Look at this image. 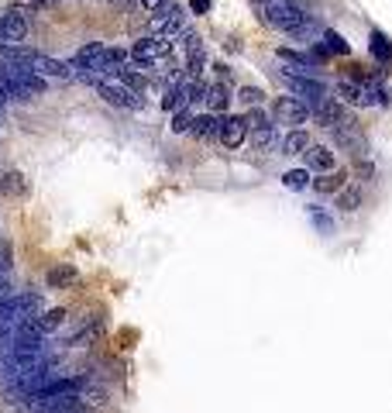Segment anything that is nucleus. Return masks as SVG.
Wrapping results in <instances>:
<instances>
[{
    "label": "nucleus",
    "mask_w": 392,
    "mask_h": 413,
    "mask_svg": "<svg viewBox=\"0 0 392 413\" xmlns=\"http://www.w3.org/2000/svg\"><path fill=\"white\" fill-rule=\"evenodd\" d=\"M28 69L35 73V76H59V80H66V76H73V66L69 62H59V59H52V55H45V52H35L31 55V62H28Z\"/></svg>",
    "instance_id": "obj_9"
},
{
    "label": "nucleus",
    "mask_w": 392,
    "mask_h": 413,
    "mask_svg": "<svg viewBox=\"0 0 392 413\" xmlns=\"http://www.w3.org/2000/svg\"><path fill=\"white\" fill-rule=\"evenodd\" d=\"M24 38H28V18L18 10L0 14V48H18Z\"/></svg>",
    "instance_id": "obj_8"
},
{
    "label": "nucleus",
    "mask_w": 392,
    "mask_h": 413,
    "mask_svg": "<svg viewBox=\"0 0 392 413\" xmlns=\"http://www.w3.org/2000/svg\"><path fill=\"white\" fill-rule=\"evenodd\" d=\"M237 97H241V104H251V107H258V104L265 100V93H262L258 86H241V93H237Z\"/></svg>",
    "instance_id": "obj_28"
},
{
    "label": "nucleus",
    "mask_w": 392,
    "mask_h": 413,
    "mask_svg": "<svg viewBox=\"0 0 392 413\" xmlns=\"http://www.w3.org/2000/svg\"><path fill=\"white\" fill-rule=\"evenodd\" d=\"M265 4H269V0H265Z\"/></svg>",
    "instance_id": "obj_33"
},
{
    "label": "nucleus",
    "mask_w": 392,
    "mask_h": 413,
    "mask_svg": "<svg viewBox=\"0 0 392 413\" xmlns=\"http://www.w3.org/2000/svg\"><path fill=\"white\" fill-rule=\"evenodd\" d=\"M76 279H79V272L73 265H66V262H62V265H52V269L45 272V283L52 289H66V286H73Z\"/></svg>",
    "instance_id": "obj_13"
},
{
    "label": "nucleus",
    "mask_w": 392,
    "mask_h": 413,
    "mask_svg": "<svg viewBox=\"0 0 392 413\" xmlns=\"http://www.w3.org/2000/svg\"><path fill=\"white\" fill-rule=\"evenodd\" d=\"M227 104H231V93H227V86H224V83H206V107H210V114L224 111Z\"/></svg>",
    "instance_id": "obj_18"
},
{
    "label": "nucleus",
    "mask_w": 392,
    "mask_h": 413,
    "mask_svg": "<svg viewBox=\"0 0 392 413\" xmlns=\"http://www.w3.org/2000/svg\"><path fill=\"white\" fill-rule=\"evenodd\" d=\"M323 48H327V52H334V55H348V52H351V45L341 38L334 28H323Z\"/></svg>",
    "instance_id": "obj_22"
},
{
    "label": "nucleus",
    "mask_w": 392,
    "mask_h": 413,
    "mask_svg": "<svg viewBox=\"0 0 392 413\" xmlns=\"http://www.w3.org/2000/svg\"><path fill=\"white\" fill-rule=\"evenodd\" d=\"M190 10L193 14H206L210 10V0H190Z\"/></svg>",
    "instance_id": "obj_30"
},
{
    "label": "nucleus",
    "mask_w": 392,
    "mask_h": 413,
    "mask_svg": "<svg viewBox=\"0 0 392 413\" xmlns=\"http://www.w3.org/2000/svg\"><path fill=\"white\" fill-rule=\"evenodd\" d=\"M314 114L323 124H330V127H344V124H348V111H344L337 100H330V97H323L320 104H314Z\"/></svg>",
    "instance_id": "obj_12"
},
{
    "label": "nucleus",
    "mask_w": 392,
    "mask_h": 413,
    "mask_svg": "<svg viewBox=\"0 0 392 413\" xmlns=\"http://www.w3.org/2000/svg\"><path fill=\"white\" fill-rule=\"evenodd\" d=\"M316 35H320V24H316L310 14H307V18H303V21H300V24L289 31V38H296V41H314Z\"/></svg>",
    "instance_id": "obj_21"
},
{
    "label": "nucleus",
    "mask_w": 392,
    "mask_h": 413,
    "mask_svg": "<svg viewBox=\"0 0 392 413\" xmlns=\"http://www.w3.org/2000/svg\"><path fill=\"white\" fill-rule=\"evenodd\" d=\"M0 118H4V114H0Z\"/></svg>",
    "instance_id": "obj_34"
},
{
    "label": "nucleus",
    "mask_w": 392,
    "mask_h": 413,
    "mask_svg": "<svg viewBox=\"0 0 392 413\" xmlns=\"http://www.w3.org/2000/svg\"><path fill=\"white\" fill-rule=\"evenodd\" d=\"M262 18H265V24H272L279 31H293L307 14H303V7L300 4H293V0H269L265 7H262Z\"/></svg>",
    "instance_id": "obj_2"
},
{
    "label": "nucleus",
    "mask_w": 392,
    "mask_h": 413,
    "mask_svg": "<svg viewBox=\"0 0 392 413\" xmlns=\"http://www.w3.org/2000/svg\"><path fill=\"white\" fill-rule=\"evenodd\" d=\"M244 138H248V124H244V118H237V114L220 118V141H224L227 148H241Z\"/></svg>",
    "instance_id": "obj_11"
},
{
    "label": "nucleus",
    "mask_w": 392,
    "mask_h": 413,
    "mask_svg": "<svg viewBox=\"0 0 392 413\" xmlns=\"http://www.w3.org/2000/svg\"><path fill=\"white\" fill-rule=\"evenodd\" d=\"M244 124H248L251 131H258V127H269V118H265V111H262V107H251V111L244 114Z\"/></svg>",
    "instance_id": "obj_27"
},
{
    "label": "nucleus",
    "mask_w": 392,
    "mask_h": 413,
    "mask_svg": "<svg viewBox=\"0 0 392 413\" xmlns=\"http://www.w3.org/2000/svg\"><path fill=\"white\" fill-rule=\"evenodd\" d=\"M193 134L200 141H214V138H220V118L217 114H200L193 121Z\"/></svg>",
    "instance_id": "obj_14"
},
{
    "label": "nucleus",
    "mask_w": 392,
    "mask_h": 413,
    "mask_svg": "<svg viewBox=\"0 0 392 413\" xmlns=\"http://www.w3.org/2000/svg\"><path fill=\"white\" fill-rule=\"evenodd\" d=\"M179 31H183V7L172 4V0H165L155 14H152V35L172 38V35H179Z\"/></svg>",
    "instance_id": "obj_6"
},
{
    "label": "nucleus",
    "mask_w": 392,
    "mask_h": 413,
    "mask_svg": "<svg viewBox=\"0 0 392 413\" xmlns=\"http://www.w3.org/2000/svg\"><path fill=\"white\" fill-rule=\"evenodd\" d=\"M275 76L286 83V86L296 93V100H303V104H320V100L327 97V83L316 80V76H296L293 69H279Z\"/></svg>",
    "instance_id": "obj_3"
},
{
    "label": "nucleus",
    "mask_w": 392,
    "mask_h": 413,
    "mask_svg": "<svg viewBox=\"0 0 392 413\" xmlns=\"http://www.w3.org/2000/svg\"><path fill=\"white\" fill-rule=\"evenodd\" d=\"M66 317H69V314H66L62 307H55V310H41L38 317H35V324H38V330L48 337L55 328H62V324H66Z\"/></svg>",
    "instance_id": "obj_17"
},
{
    "label": "nucleus",
    "mask_w": 392,
    "mask_h": 413,
    "mask_svg": "<svg viewBox=\"0 0 392 413\" xmlns=\"http://www.w3.org/2000/svg\"><path fill=\"white\" fill-rule=\"evenodd\" d=\"M310 210H314V206H310ZM314 224H316V227H320V231H334V224H330V217H320L316 210H314Z\"/></svg>",
    "instance_id": "obj_29"
},
{
    "label": "nucleus",
    "mask_w": 392,
    "mask_h": 413,
    "mask_svg": "<svg viewBox=\"0 0 392 413\" xmlns=\"http://www.w3.org/2000/svg\"><path fill=\"white\" fill-rule=\"evenodd\" d=\"M307 162H310V169H316V172H330V169H334V152L323 148V145H310V148H307Z\"/></svg>",
    "instance_id": "obj_16"
},
{
    "label": "nucleus",
    "mask_w": 392,
    "mask_h": 413,
    "mask_svg": "<svg viewBox=\"0 0 392 413\" xmlns=\"http://www.w3.org/2000/svg\"><path fill=\"white\" fill-rule=\"evenodd\" d=\"M41 310H45L41 293H14V296H7L0 303V337L21 330L24 324H31Z\"/></svg>",
    "instance_id": "obj_1"
},
{
    "label": "nucleus",
    "mask_w": 392,
    "mask_h": 413,
    "mask_svg": "<svg viewBox=\"0 0 392 413\" xmlns=\"http://www.w3.org/2000/svg\"><path fill=\"white\" fill-rule=\"evenodd\" d=\"M272 114L279 124H293V131H296L300 124L310 121V104H303L296 97H279L272 104Z\"/></svg>",
    "instance_id": "obj_7"
},
{
    "label": "nucleus",
    "mask_w": 392,
    "mask_h": 413,
    "mask_svg": "<svg viewBox=\"0 0 392 413\" xmlns=\"http://www.w3.org/2000/svg\"><path fill=\"white\" fill-rule=\"evenodd\" d=\"M372 45H368V48H372V55H375V59H379V62H386V66H389L392 62V45H389V38H386V35H382V31H372Z\"/></svg>",
    "instance_id": "obj_19"
},
{
    "label": "nucleus",
    "mask_w": 392,
    "mask_h": 413,
    "mask_svg": "<svg viewBox=\"0 0 392 413\" xmlns=\"http://www.w3.org/2000/svg\"><path fill=\"white\" fill-rule=\"evenodd\" d=\"M28 179H24V172H18V169H4L0 172V193L7 197V200H24L28 197Z\"/></svg>",
    "instance_id": "obj_10"
},
{
    "label": "nucleus",
    "mask_w": 392,
    "mask_h": 413,
    "mask_svg": "<svg viewBox=\"0 0 392 413\" xmlns=\"http://www.w3.org/2000/svg\"><path fill=\"white\" fill-rule=\"evenodd\" d=\"M358 204H361V190H358V186L344 190V193H341V200H337V206H341V210H348V214H351V210H358Z\"/></svg>",
    "instance_id": "obj_26"
},
{
    "label": "nucleus",
    "mask_w": 392,
    "mask_h": 413,
    "mask_svg": "<svg viewBox=\"0 0 392 413\" xmlns=\"http://www.w3.org/2000/svg\"><path fill=\"white\" fill-rule=\"evenodd\" d=\"M169 52H172V38H165V35H145V38H138L131 45V59L138 66H155Z\"/></svg>",
    "instance_id": "obj_4"
},
{
    "label": "nucleus",
    "mask_w": 392,
    "mask_h": 413,
    "mask_svg": "<svg viewBox=\"0 0 392 413\" xmlns=\"http://www.w3.org/2000/svg\"><path fill=\"white\" fill-rule=\"evenodd\" d=\"M282 183H286L289 190H303V186L310 183V172H307V169H289V172L282 176Z\"/></svg>",
    "instance_id": "obj_25"
},
{
    "label": "nucleus",
    "mask_w": 392,
    "mask_h": 413,
    "mask_svg": "<svg viewBox=\"0 0 392 413\" xmlns=\"http://www.w3.org/2000/svg\"><path fill=\"white\" fill-rule=\"evenodd\" d=\"M314 141H310V134L303 131V127H296V131H289L286 138H282V155H300V152H307Z\"/></svg>",
    "instance_id": "obj_15"
},
{
    "label": "nucleus",
    "mask_w": 392,
    "mask_h": 413,
    "mask_svg": "<svg viewBox=\"0 0 392 413\" xmlns=\"http://www.w3.org/2000/svg\"><path fill=\"white\" fill-rule=\"evenodd\" d=\"M97 90H100V97H104L107 104H114V107H127V111H138V107H141V93L127 90L118 76H104V80H97Z\"/></svg>",
    "instance_id": "obj_5"
},
{
    "label": "nucleus",
    "mask_w": 392,
    "mask_h": 413,
    "mask_svg": "<svg viewBox=\"0 0 392 413\" xmlns=\"http://www.w3.org/2000/svg\"><path fill=\"white\" fill-rule=\"evenodd\" d=\"M28 4H55V0H28Z\"/></svg>",
    "instance_id": "obj_32"
},
{
    "label": "nucleus",
    "mask_w": 392,
    "mask_h": 413,
    "mask_svg": "<svg viewBox=\"0 0 392 413\" xmlns=\"http://www.w3.org/2000/svg\"><path fill=\"white\" fill-rule=\"evenodd\" d=\"M251 141H255V148H258V152L272 148L275 141H279V134H275V124H269V127H258V131L251 134Z\"/></svg>",
    "instance_id": "obj_23"
},
{
    "label": "nucleus",
    "mask_w": 392,
    "mask_h": 413,
    "mask_svg": "<svg viewBox=\"0 0 392 413\" xmlns=\"http://www.w3.org/2000/svg\"><path fill=\"white\" fill-rule=\"evenodd\" d=\"M193 111H190V107H183V111H176V114H172V124H169V127H172V131H176V134H183V131H193Z\"/></svg>",
    "instance_id": "obj_24"
},
{
    "label": "nucleus",
    "mask_w": 392,
    "mask_h": 413,
    "mask_svg": "<svg viewBox=\"0 0 392 413\" xmlns=\"http://www.w3.org/2000/svg\"><path fill=\"white\" fill-rule=\"evenodd\" d=\"M344 179H348V172H327V176H320V179H314L316 193H334V190H341L344 186Z\"/></svg>",
    "instance_id": "obj_20"
},
{
    "label": "nucleus",
    "mask_w": 392,
    "mask_h": 413,
    "mask_svg": "<svg viewBox=\"0 0 392 413\" xmlns=\"http://www.w3.org/2000/svg\"><path fill=\"white\" fill-rule=\"evenodd\" d=\"M138 4H141V7H148V10H158L165 0H138Z\"/></svg>",
    "instance_id": "obj_31"
}]
</instances>
